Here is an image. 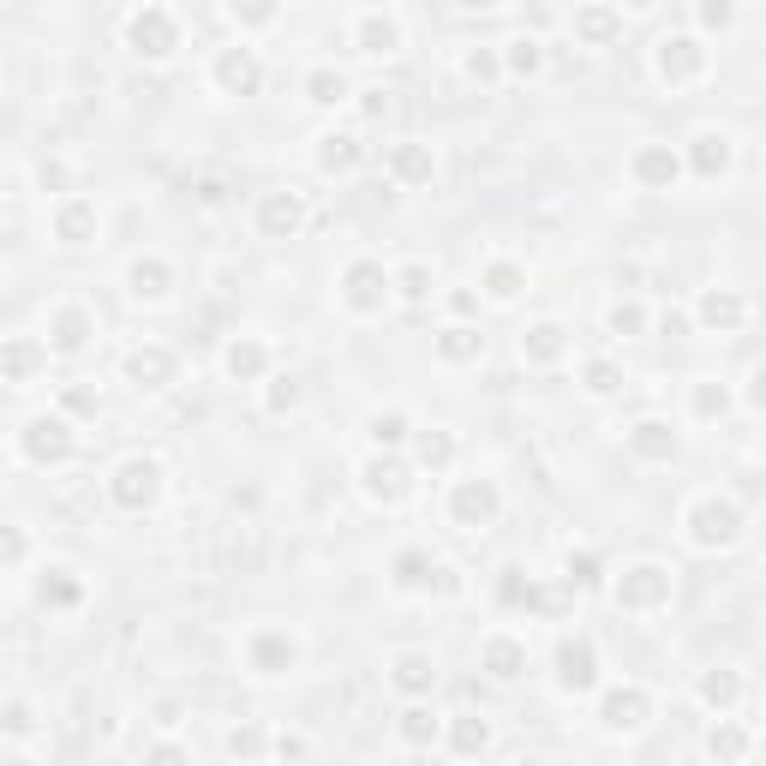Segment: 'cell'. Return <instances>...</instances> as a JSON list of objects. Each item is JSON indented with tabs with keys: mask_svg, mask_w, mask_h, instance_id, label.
Listing matches in <instances>:
<instances>
[{
	"mask_svg": "<svg viewBox=\"0 0 766 766\" xmlns=\"http://www.w3.org/2000/svg\"><path fill=\"white\" fill-rule=\"evenodd\" d=\"M707 755H712V761H743V755H748V736L736 731V724H719V731L707 736Z\"/></svg>",
	"mask_w": 766,
	"mask_h": 766,
	"instance_id": "obj_40",
	"label": "cell"
},
{
	"mask_svg": "<svg viewBox=\"0 0 766 766\" xmlns=\"http://www.w3.org/2000/svg\"><path fill=\"white\" fill-rule=\"evenodd\" d=\"M0 198H7V181H0Z\"/></svg>",
	"mask_w": 766,
	"mask_h": 766,
	"instance_id": "obj_59",
	"label": "cell"
},
{
	"mask_svg": "<svg viewBox=\"0 0 766 766\" xmlns=\"http://www.w3.org/2000/svg\"><path fill=\"white\" fill-rule=\"evenodd\" d=\"M593 581H599V574H593V557H587V552L574 557V552H569V587H593Z\"/></svg>",
	"mask_w": 766,
	"mask_h": 766,
	"instance_id": "obj_53",
	"label": "cell"
},
{
	"mask_svg": "<svg viewBox=\"0 0 766 766\" xmlns=\"http://www.w3.org/2000/svg\"><path fill=\"white\" fill-rule=\"evenodd\" d=\"M353 162H360V144H353L348 132H329V138H317V169H324V174H348Z\"/></svg>",
	"mask_w": 766,
	"mask_h": 766,
	"instance_id": "obj_31",
	"label": "cell"
},
{
	"mask_svg": "<svg viewBox=\"0 0 766 766\" xmlns=\"http://www.w3.org/2000/svg\"><path fill=\"white\" fill-rule=\"evenodd\" d=\"M485 743H491V724H485V719H455V731H450L455 755H479Z\"/></svg>",
	"mask_w": 766,
	"mask_h": 766,
	"instance_id": "obj_38",
	"label": "cell"
},
{
	"mask_svg": "<svg viewBox=\"0 0 766 766\" xmlns=\"http://www.w3.org/2000/svg\"><path fill=\"white\" fill-rule=\"evenodd\" d=\"M228 12H234L240 24H270L276 19V0H228Z\"/></svg>",
	"mask_w": 766,
	"mask_h": 766,
	"instance_id": "obj_47",
	"label": "cell"
},
{
	"mask_svg": "<svg viewBox=\"0 0 766 766\" xmlns=\"http://www.w3.org/2000/svg\"><path fill=\"white\" fill-rule=\"evenodd\" d=\"M617 31H623V12L617 7H581V12H574V36L593 43V48H605Z\"/></svg>",
	"mask_w": 766,
	"mask_h": 766,
	"instance_id": "obj_26",
	"label": "cell"
},
{
	"mask_svg": "<svg viewBox=\"0 0 766 766\" xmlns=\"http://www.w3.org/2000/svg\"><path fill=\"white\" fill-rule=\"evenodd\" d=\"M24 552H31V539H24L19 527H0V569H7V564H19Z\"/></svg>",
	"mask_w": 766,
	"mask_h": 766,
	"instance_id": "obj_49",
	"label": "cell"
},
{
	"mask_svg": "<svg viewBox=\"0 0 766 766\" xmlns=\"http://www.w3.org/2000/svg\"><path fill=\"white\" fill-rule=\"evenodd\" d=\"M353 43H360V55H395V48H402V24H395L390 12H365Z\"/></svg>",
	"mask_w": 766,
	"mask_h": 766,
	"instance_id": "obj_22",
	"label": "cell"
},
{
	"mask_svg": "<svg viewBox=\"0 0 766 766\" xmlns=\"http://www.w3.org/2000/svg\"><path fill=\"white\" fill-rule=\"evenodd\" d=\"M31 707H24V700H12V707H0V731H12V736H24V731H31Z\"/></svg>",
	"mask_w": 766,
	"mask_h": 766,
	"instance_id": "obj_50",
	"label": "cell"
},
{
	"mask_svg": "<svg viewBox=\"0 0 766 766\" xmlns=\"http://www.w3.org/2000/svg\"><path fill=\"white\" fill-rule=\"evenodd\" d=\"M485 671H491L497 683H515V676L527 671V647L509 641V635H491V641H485Z\"/></svg>",
	"mask_w": 766,
	"mask_h": 766,
	"instance_id": "obj_24",
	"label": "cell"
},
{
	"mask_svg": "<svg viewBox=\"0 0 766 766\" xmlns=\"http://www.w3.org/2000/svg\"><path fill=\"white\" fill-rule=\"evenodd\" d=\"M479 348H485L479 329H443V336H438V353H443V360H479Z\"/></svg>",
	"mask_w": 766,
	"mask_h": 766,
	"instance_id": "obj_39",
	"label": "cell"
},
{
	"mask_svg": "<svg viewBox=\"0 0 766 766\" xmlns=\"http://www.w3.org/2000/svg\"><path fill=\"white\" fill-rule=\"evenodd\" d=\"M497 509H503V497H497V485H491V479H462V485L450 491V521H455L462 533L491 527Z\"/></svg>",
	"mask_w": 766,
	"mask_h": 766,
	"instance_id": "obj_5",
	"label": "cell"
},
{
	"mask_svg": "<svg viewBox=\"0 0 766 766\" xmlns=\"http://www.w3.org/2000/svg\"><path fill=\"white\" fill-rule=\"evenodd\" d=\"M647 712H653V700H647L641 683H623L599 700V724H605V731H641Z\"/></svg>",
	"mask_w": 766,
	"mask_h": 766,
	"instance_id": "obj_10",
	"label": "cell"
},
{
	"mask_svg": "<svg viewBox=\"0 0 766 766\" xmlns=\"http://www.w3.org/2000/svg\"><path fill=\"white\" fill-rule=\"evenodd\" d=\"M305 96H312L317 108H336V102L348 96V79H341V72H329V67H317L312 79H305Z\"/></svg>",
	"mask_w": 766,
	"mask_h": 766,
	"instance_id": "obj_36",
	"label": "cell"
},
{
	"mask_svg": "<svg viewBox=\"0 0 766 766\" xmlns=\"http://www.w3.org/2000/svg\"><path fill=\"white\" fill-rule=\"evenodd\" d=\"M126 378H132V390H169L174 383V353L169 348H138L132 360H126Z\"/></svg>",
	"mask_w": 766,
	"mask_h": 766,
	"instance_id": "obj_18",
	"label": "cell"
},
{
	"mask_svg": "<svg viewBox=\"0 0 766 766\" xmlns=\"http://www.w3.org/2000/svg\"><path fill=\"white\" fill-rule=\"evenodd\" d=\"M695 695L700 700H707V707H736V695H743V676H736V671H707V676H700V683H695Z\"/></svg>",
	"mask_w": 766,
	"mask_h": 766,
	"instance_id": "obj_32",
	"label": "cell"
},
{
	"mask_svg": "<svg viewBox=\"0 0 766 766\" xmlns=\"http://www.w3.org/2000/svg\"><path fill=\"white\" fill-rule=\"evenodd\" d=\"M724 402H731V395H724V383H700V390H695V414L700 419L724 414Z\"/></svg>",
	"mask_w": 766,
	"mask_h": 766,
	"instance_id": "obj_48",
	"label": "cell"
},
{
	"mask_svg": "<svg viewBox=\"0 0 766 766\" xmlns=\"http://www.w3.org/2000/svg\"><path fill=\"white\" fill-rule=\"evenodd\" d=\"M91 336H96V317L84 312V305H60V312L48 317V348H55V353L91 348Z\"/></svg>",
	"mask_w": 766,
	"mask_h": 766,
	"instance_id": "obj_14",
	"label": "cell"
},
{
	"mask_svg": "<svg viewBox=\"0 0 766 766\" xmlns=\"http://www.w3.org/2000/svg\"><path fill=\"white\" fill-rule=\"evenodd\" d=\"M43 599H55V605H79V581H72L67 569H48V581H43Z\"/></svg>",
	"mask_w": 766,
	"mask_h": 766,
	"instance_id": "obj_45",
	"label": "cell"
},
{
	"mask_svg": "<svg viewBox=\"0 0 766 766\" xmlns=\"http://www.w3.org/2000/svg\"><path fill=\"white\" fill-rule=\"evenodd\" d=\"M276 755H305V736H276Z\"/></svg>",
	"mask_w": 766,
	"mask_h": 766,
	"instance_id": "obj_56",
	"label": "cell"
},
{
	"mask_svg": "<svg viewBox=\"0 0 766 766\" xmlns=\"http://www.w3.org/2000/svg\"><path fill=\"white\" fill-rule=\"evenodd\" d=\"M557 688H564V695H593V688H599L593 641H564V647H557Z\"/></svg>",
	"mask_w": 766,
	"mask_h": 766,
	"instance_id": "obj_9",
	"label": "cell"
},
{
	"mask_svg": "<svg viewBox=\"0 0 766 766\" xmlns=\"http://www.w3.org/2000/svg\"><path fill=\"white\" fill-rule=\"evenodd\" d=\"M419 462H426V467H450L455 462V438H450V431H426V438H419Z\"/></svg>",
	"mask_w": 766,
	"mask_h": 766,
	"instance_id": "obj_43",
	"label": "cell"
},
{
	"mask_svg": "<svg viewBox=\"0 0 766 766\" xmlns=\"http://www.w3.org/2000/svg\"><path fill=\"white\" fill-rule=\"evenodd\" d=\"M467 79H497V60L491 55H467Z\"/></svg>",
	"mask_w": 766,
	"mask_h": 766,
	"instance_id": "obj_55",
	"label": "cell"
},
{
	"mask_svg": "<svg viewBox=\"0 0 766 766\" xmlns=\"http://www.w3.org/2000/svg\"><path fill=\"white\" fill-rule=\"evenodd\" d=\"M72 426L60 414H36L31 426L19 431V450H24V462H36V467H60L72 455Z\"/></svg>",
	"mask_w": 766,
	"mask_h": 766,
	"instance_id": "obj_3",
	"label": "cell"
},
{
	"mask_svg": "<svg viewBox=\"0 0 766 766\" xmlns=\"http://www.w3.org/2000/svg\"><path fill=\"white\" fill-rule=\"evenodd\" d=\"M390 683L402 688V695H431V688H438V659L431 653H402L390 665Z\"/></svg>",
	"mask_w": 766,
	"mask_h": 766,
	"instance_id": "obj_21",
	"label": "cell"
},
{
	"mask_svg": "<svg viewBox=\"0 0 766 766\" xmlns=\"http://www.w3.org/2000/svg\"><path fill=\"white\" fill-rule=\"evenodd\" d=\"M676 174H683V162H676L671 144H641V150H635V162H629V181L647 186V192H671Z\"/></svg>",
	"mask_w": 766,
	"mask_h": 766,
	"instance_id": "obj_11",
	"label": "cell"
},
{
	"mask_svg": "<svg viewBox=\"0 0 766 766\" xmlns=\"http://www.w3.org/2000/svg\"><path fill=\"white\" fill-rule=\"evenodd\" d=\"M108 497L126 509V515L150 509V503L162 497V467L150 462V455H132V462H120V467H114V479H108Z\"/></svg>",
	"mask_w": 766,
	"mask_h": 766,
	"instance_id": "obj_2",
	"label": "cell"
},
{
	"mask_svg": "<svg viewBox=\"0 0 766 766\" xmlns=\"http://www.w3.org/2000/svg\"><path fill=\"white\" fill-rule=\"evenodd\" d=\"M126 43H132V55H144V60H169L174 48H181V31H174V19L162 7H144V12H132V24H126Z\"/></svg>",
	"mask_w": 766,
	"mask_h": 766,
	"instance_id": "obj_6",
	"label": "cell"
},
{
	"mask_svg": "<svg viewBox=\"0 0 766 766\" xmlns=\"http://www.w3.org/2000/svg\"><path fill=\"white\" fill-rule=\"evenodd\" d=\"M264 365H270V348H264V341H234V348L222 353V372L228 378H240V383H252V378H264Z\"/></svg>",
	"mask_w": 766,
	"mask_h": 766,
	"instance_id": "obj_27",
	"label": "cell"
},
{
	"mask_svg": "<svg viewBox=\"0 0 766 766\" xmlns=\"http://www.w3.org/2000/svg\"><path fill=\"white\" fill-rule=\"evenodd\" d=\"M671 569H659V564H635V569H623V581H617V605L623 611H665L671 605Z\"/></svg>",
	"mask_w": 766,
	"mask_h": 766,
	"instance_id": "obj_4",
	"label": "cell"
},
{
	"mask_svg": "<svg viewBox=\"0 0 766 766\" xmlns=\"http://www.w3.org/2000/svg\"><path fill=\"white\" fill-rule=\"evenodd\" d=\"M365 431H372L378 450H395V443H407V414H395V407H390V414H372V419H365Z\"/></svg>",
	"mask_w": 766,
	"mask_h": 766,
	"instance_id": "obj_37",
	"label": "cell"
},
{
	"mask_svg": "<svg viewBox=\"0 0 766 766\" xmlns=\"http://www.w3.org/2000/svg\"><path fill=\"white\" fill-rule=\"evenodd\" d=\"M653 72L665 84H688V79H700V72H707V48H700L695 36H665V43H659V55H653Z\"/></svg>",
	"mask_w": 766,
	"mask_h": 766,
	"instance_id": "obj_8",
	"label": "cell"
},
{
	"mask_svg": "<svg viewBox=\"0 0 766 766\" xmlns=\"http://www.w3.org/2000/svg\"><path fill=\"white\" fill-rule=\"evenodd\" d=\"M455 7H497V0H455Z\"/></svg>",
	"mask_w": 766,
	"mask_h": 766,
	"instance_id": "obj_58",
	"label": "cell"
},
{
	"mask_svg": "<svg viewBox=\"0 0 766 766\" xmlns=\"http://www.w3.org/2000/svg\"><path fill=\"white\" fill-rule=\"evenodd\" d=\"M216 84H222L228 96H258L264 84V67L252 48H222V60H216Z\"/></svg>",
	"mask_w": 766,
	"mask_h": 766,
	"instance_id": "obj_13",
	"label": "cell"
},
{
	"mask_svg": "<svg viewBox=\"0 0 766 766\" xmlns=\"http://www.w3.org/2000/svg\"><path fill=\"white\" fill-rule=\"evenodd\" d=\"M743 539V509L731 503V497H700L695 509H688V545H700V552H724V545Z\"/></svg>",
	"mask_w": 766,
	"mask_h": 766,
	"instance_id": "obj_1",
	"label": "cell"
},
{
	"mask_svg": "<svg viewBox=\"0 0 766 766\" xmlns=\"http://www.w3.org/2000/svg\"><path fill=\"white\" fill-rule=\"evenodd\" d=\"M581 378H587V395H611V390H623V372L611 360H587L581 365Z\"/></svg>",
	"mask_w": 766,
	"mask_h": 766,
	"instance_id": "obj_42",
	"label": "cell"
},
{
	"mask_svg": "<svg viewBox=\"0 0 766 766\" xmlns=\"http://www.w3.org/2000/svg\"><path fill=\"white\" fill-rule=\"evenodd\" d=\"M431 581H438V569H431L426 552H402V557H395V587H402V593H426Z\"/></svg>",
	"mask_w": 766,
	"mask_h": 766,
	"instance_id": "obj_33",
	"label": "cell"
},
{
	"mask_svg": "<svg viewBox=\"0 0 766 766\" xmlns=\"http://www.w3.org/2000/svg\"><path fill=\"white\" fill-rule=\"evenodd\" d=\"M731 19H736V7H731V0H707V7H700V24H707V31H724Z\"/></svg>",
	"mask_w": 766,
	"mask_h": 766,
	"instance_id": "obj_52",
	"label": "cell"
},
{
	"mask_svg": "<svg viewBox=\"0 0 766 766\" xmlns=\"http://www.w3.org/2000/svg\"><path fill=\"white\" fill-rule=\"evenodd\" d=\"M43 360H48V341H36V336L0 341V378L7 383H31L36 372H43Z\"/></svg>",
	"mask_w": 766,
	"mask_h": 766,
	"instance_id": "obj_15",
	"label": "cell"
},
{
	"mask_svg": "<svg viewBox=\"0 0 766 766\" xmlns=\"http://www.w3.org/2000/svg\"><path fill=\"white\" fill-rule=\"evenodd\" d=\"M264 402H270V414H293V407H300V383H293V378H270V395H264Z\"/></svg>",
	"mask_w": 766,
	"mask_h": 766,
	"instance_id": "obj_46",
	"label": "cell"
},
{
	"mask_svg": "<svg viewBox=\"0 0 766 766\" xmlns=\"http://www.w3.org/2000/svg\"><path fill=\"white\" fill-rule=\"evenodd\" d=\"M246 659H252L258 676H282V671H293V659H300V641L282 635V629H258L246 641Z\"/></svg>",
	"mask_w": 766,
	"mask_h": 766,
	"instance_id": "obj_12",
	"label": "cell"
},
{
	"mask_svg": "<svg viewBox=\"0 0 766 766\" xmlns=\"http://www.w3.org/2000/svg\"><path fill=\"white\" fill-rule=\"evenodd\" d=\"M564 348H569V336H564V324H533L527 336H521V353L527 360H539V365H552V360H564Z\"/></svg>",
	"mask_w": 766,
	"mask_h": 766,
	"instance_id": "obj_29",
	"label": "cell"
},
{
	"mask_svg": "<svg viewBox=\"0 0 766 766\" xmlns=\"http://www.w3.org/2000/svg\"><path fill=\"white\" fill-rule=\"evenodd\" d=\"M629 450L641 455V462H671L676 455V431L665 419H635L629 426Z\"/></svg>",
	"mask_w": 766,
	"mask_h": 766,
	"instance_id": "obj_20",
	"label": "cell"
},
{
	"mask_svg": "<svg viewBox=\"0 0 766 766\" xmlns=\"http://www.w3.org/2000/svg\"><path fill=\"white\" fill-rule=\"evenodd\" d=\"M521 288H527V270H521V264L497 258L491 270H485V293H491V300H515Z\"/></svg>",
	"mask_w": 766,
	"mask_h": 766,
	"instance_id": "obj_35",
	"label": "cell"
},
{
	"mask_svg": "<svg viewBox=\"0 0 766 766\" xmlns=\"http://www.w3.org/2000/svg\"><path fill=\"white\" fill-rule=\"evenodd\" d=\"M341 300L353 305V312H383L390 305V276H383V264L372 258H360V264H348V276H341Z\"/></svg>",
	"mask_w": 766,
	"mask_h": 766,
	"instance_id": "obj_7",
	"label": "cell"
},
{
	"mask_svg": "<svg viewBox=\"0 0 766 766\" xmlns=\"http://www.w3.org/2000/svg\"><path fill=\"white\" fill-rule=\"evenodd\" d=\"M55 234L67 240V246H84V240H96V204L91 198H67L55 216Z\"/></svg>",
	"mask_w": 766,
	"mask_h": 766,
	"instance_id": "obj_23",
	"label": "cell"
},
{
	"mask_svg": "<svg viewBox=\"0 0 766 766\" xmlns=\"http://www.w3.org/2000/svg\"><path fill=\"white\" fill-rule=\"evenodd\" d=\"M623 7H629V12H647V7H659V0H623Z\"/></svg>",
	"mask_w": 766,
	"mask_h": 766,
	"instance_id": "obj_57",
	"label": "cell"
},
{
	"mask_svg": "<svg viewBox=\"0 0 766 766\" xmlns=\"http://www.w3.org/2000/svg\"><path fill=\"white\" fill-rule=\"evenodd\" d=\"M605 324H611V336H641V329H647V312H641V305H611Z\"/></svg>",
	"mask_w": 766,
	"mask_h": 766,
	"instance_id": "obj_44",
	"label": "cell"
},
{
	"mask_svg": "<svg viewBox=\"0 0 766 766\" xmlns=\"http://www.w3.org/2000/svg\"><path fill=\"white\" fill-rule=\"evenodd\" d=\"M431 282V270H426V264H407V270H402V293H407V300H426V288Z\"/></svg>",
	"mask_w": 766,
	"mask_h": 766,
	"instance_id": "obj_51",
	"label": "cell"
},
{
	"mask_svg": "<svg viewBox=\"0 0 766 766\" xmlns=\"http://www.w3.org/2000/svg\"><path fill=\"white\" fill-rule=\"evenodd\" d=\"M228 755H264V736L258 731H234L228 736Z\"/></svg>",
	"mask_w": 766,
	"mask_h": 766,
	"instance_id": "obj_54",
	"label": "cell"
},
{
	"mask_svg": "<svg viewBox=\"0 0 766 766\" xmlns=\"http://www.w3.org/2000/svg\"><path fill=\"white\" fill-rule=\"evenodd\" d=\"M509 67H515L521 79H533V72L545 67V48L533 43V36H515V43H509Z\"/></svg>",
	"mask_w": 766,
	"mask_h": 766,
	"instance_id": "obj_41",
	"label": "cell"
},
{
	"mask_svg": "<svg viewBox=\"0 0 766 766\" xmlns=\"http://www.w3.org/2000/svg\"><path fill=\"white\" fill-rule=\"evenodd\" d=\"M724 169H731V138H724V132H700L695 138V174H700V181H719Z\"/></svg>",
	"mask_w": 766,
	"mask_h": 766,
	"instance_id": "obj_28",
	"label": "cell"
},
{
	"mask_svg": "<svg viewBox=\"0 0 766 766\" xmlns=\"http://www.w3.org/2000/svg\"><path fill=\"white\" fill-rule=\"evenodd\" d=\"M300 222H305L300 192H270V198H264V210H258L264 240H293V234H300Z\"/></svg>",
	"mask_w": 766,
	"mask_h": 766,
	"instance_id": "obj_17",
	"label": "cell"
},
{
	"mask_svg": "<svg viewBox=\"0 0 766 766\" xmlns=\"http://www.w3.org/2000/svg\"><path fill=\"white\" fill-rule=\"evenodd\" d=\"M126 288H132V300H162L174 288V276L162 258H138V264H126Z\"/></svg>",
	"mask_w": 766,
	"mask_h": 766,
	"instance_id": "obj_25",
	"label": "cell"
},
{
	"mask_svg": "<svg viewBox=\"0 0 766 766\" xmlns=\"http://www.w3.org/2000/svg\"><path fill=\"white\" fill-rule=\"evenodd\" d=\"M360 485H365V497H378V503H402L407 497V467L395 462V455H372V462L360 467Z\"/></svg>",
	"mask_w": 766,
	"mask_h": 766,
	"instance_id": "obj_16",
	"label": "cell"
},
{
	"mask_svg": "<svg viewBox=\"0 0 766 766\" xmlns=\"http://www.w3.org/2000/svg\"><path fill=\"white\" fill-rule=\"evenodd\" d=\"M743 317H748L743 293H731V288H707V293H700V324H707V329H743Z\"/></svg>",
	"mask_w": 766,
	"mask_h": 766,
	"instance_id": "obj_19",
	"label": "cell"
},
{
	"mask_svg": "<svg viewBox=\"0 0 766 766\" xmlns=\"http://www.w3.org/2000/svg\"><path fill=\"white\" fill-rule=\"evenodd\" d=\"M390 169H395V181H402V186H426L431 181V150L426 144H395L390 150Z\"/></svg>",
	"mask_w": 766,
	"mask_h": 766,
	"instance_id": "obj_30",
	"label": "cell"
},
{
	"mask_svg": "<svg viewBox=\"0 0 766 766\" xmlns=\"http://www.w3.org/2000/svg\"><path fill=\"white\" fill-rule=\"evenodd\" d=\"M438 731H443V719H438L431 707H407V712H402V743L426 748V743H438Z\"/></svg>",
	"mask_w": 766,
	"mask_h": 766,
	"instance_id": "obj_34",
	"label": "cell"
}]
</instances>
